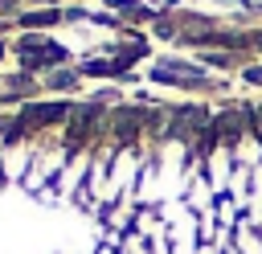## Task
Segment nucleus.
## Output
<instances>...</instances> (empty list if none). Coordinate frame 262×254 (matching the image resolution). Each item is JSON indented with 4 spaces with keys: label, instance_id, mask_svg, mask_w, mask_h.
<instances>
[{
    "label": "nucleus",
    "instance_id": "obj_1",
    "mask_svg": "<svg viewBox=\"0 0 262 254\" xmlns=\"http://www.w3.org/2000/svg\"><path fill=\"white\" fill-rule=\"evenodd\" d=\"M66 107H29L25 111V123H49V119H61Z\"/></svg>",
    "mask_w": 262,
    "mask_h": 254
},
{
    "label": "nucleus",
    "instance_id": "obj_2",
    "mask_svg": "<svg viewBox=\"0 0 262 254\" xmlns=\"http://www.w3.org/2000/svg\"><path fill=\"white\" fill-rule=\"evenodd\" d=\"M86 70H90V74H119V70H123V61H90Z\"/></svg>",
    "mask_w": 262,
    "mask_h": 254
},
{
    "label": "nucleus",
    "instance_id": "obj_3",
    "mask_svg": "<svg viewBox=\"0 0 262 254\" xmlns=\"http://www.w3.org/2000/svg\"><path fill=\"white\" fill-rule=\"evenodd\" d=\"M57 20V12H37V16H25V25H49Z\"/></svg>",
    "mask_w": 262,
    "mask_h": 254
},
{
    "label": "nucleus",
    "instance_id": "obj_4",
    "mask_svg": "<svg viewBox=\"0 0 262 254\" xmlns=\"http://www.w3.org/2000/svg\"><path fill=\"white\" fill-rule=\"evenodd\" d=\"M246 78H250V82H262V66H258V70H250Z\"/></svg>",
    "mask_w": 262,
    "mask_h": 254
},
{
    "label": "nucleus",
    "instance_id": "obj_5",
    "mask_svg": "<svg viewBox=\"0 0 262 254\" xmlns=\"http://www.w3.org/2000/svg\"><path fill=\"white\" fill-rule=\"evenodd\" d=\"M258 45H262V37H258Z\"/></svg>",
    "mask_w": 262,
    "mask_h": 254
}]
</instances>
